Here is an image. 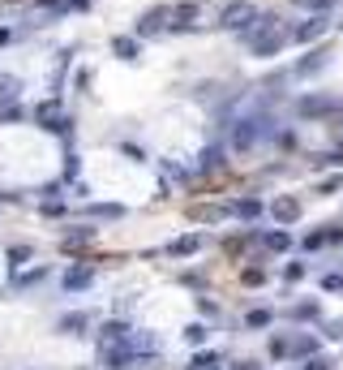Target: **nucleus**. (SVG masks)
I'll use <instances>...</instances> for the list:
<instances>
[{"label":"nucleus","mask_w":343,"mask_h":370,"mask_svg":"<svg viewBox=\"0 0 343 370\" xmlns=\"http://www.w3.org/2000/svg\"><path fill=\"white\" fill-rule=\"evenodd\" d=\"M30 5H47V9H56V5H60V0H30Z\"/></svg>","instance_id":"nucleus-34"},{"label":"nucleus","mask_w":343,"mask_h":370,"mask_svg":"<svg viewBox=\"0 0 343 370\" xmlns=\"http://www.w3.org/2000/svg\"><path fill=\"white\" fill-rule=\"evenodd\" d=\"M129 336H134V332H129L125 323H103V327H99V345L112 349V345H125Z\"/></svg>","instance_id":"nucleus-14"},{"label":"nucleus","mask_w":343,"mask_h":370,"mask_svg":"<svg viewBox=\"0 0 343 370\" xmlns=\"http://www.w3.org/2000/svg\"><path fill=\"white\" fill-rule=\"evenodd\" d=\"M30 117H35V125H43V130H52V134H69L73 130V117H60V100H43Z\"/></svg>","instance_id":"nucleus-5"},{"label":"nucleus","mask_w":343,"mask_h":370,"mask_svg":"<svg viewBox=\"0 0 343 370\" xmlns=\"http://www.w3.org/2000/svg\"><path fill=\"white\" fill-rule=\"evenodd\" d=\"M244 323H249V327H266V323H270V310H253Z\"/></svg>","instance_id":"nucleus-23"},{"label":"nucleus","mask_w":343,"mask_h":370,"mask_svg":"<svg viewBox=\"0 0 343 370\" xmlns=\"http://www.w3.org/2000/svg\"><path fill=\"white\" fill-rule=\"evenodd\" d=\"M283 276H288V280H301V276H305V267H301V263H288Z\"/></svg>","instance_id":"nucleus-29"},{"label":"nucleus","mask_w":343,"mask_h":370,"mask_svg":"<svg viewBox=\"0 0 343 370\" xmlns=\"http://www.w3.org/2000/svg\"><path fill=\"white\" fill-rule=\"evenodd\" d=\"M198 18H202V5H198V0H181V5H172L168 35H189V30H198Z\"/></svg>","instance_id":"nucleus-6"},{"label":"nucleus","mask_w":343,"mask_h":370,"mask_svg":"<svg viewBox=\"0 0 343 370\" xmlns=\"http://www.w3.org/2000/svg\"><path fill=\"white\" fill-rule=\"evenodd\" d=\"M326 30H331V18H326V13H309V18L292 30V39L296 43H314V39H322Z\"/></svg>","instance_id":"nucleus-7"},{"label":"nucleus","mask_w":343,"mask_h":370,"mask_svg":"<svg viewBox=\"0 0 343 370\" xmlns=\"http://www.w3.org/2000/svg\"><path fill=\"white\" fill-rule=\"evenodd\" d=\"M193 370H219V358H215V353H206V358L193 362Z\"/></svg>","instance_id":"nucleus-24"},{"label":"nucleus","mask_w":343,"mask_h":370,"mask_svg":"<svg viewBox=\"0 0 343 370\" xmlns=\"http://www.w3.org/2000/svg\"><path fill=\"white\" fill-rule=\"evenodd\" d=\"M90 284H94V267L77 263V267L64 271V293H81V288H90Z\"/></svg>","instance_id":"nucleus-9"},{"label":"nucleus","mask_w":343,"mask_h":370,"mask_svg":"<svg viewBox=\"0 0 343 370\" xmlns=\"http://www.w3.org/2000/svg\"><path fill=\"white\" fill-rule=\"evenodd\" d=\"M270 216H275V224H296V220H301V203L283 194V198L270 203Z\"/></svg>","instance_id":"nucleus-10"},{"label":"nucleus","mask_w":343,"mask_h":370,"mask_svg":"<svg viewBox=\"0 0 343 370\" xmlns=\"http://www.w3.org/2000/svg\"><path fill=\"white\" fill-rule=\"evenodd\" d=\"M90 237H94V229H77V233H69V237H64V250H77V246H86Z\"/></svg>","instance_id":"nucleus-18"},{"label":"nucleus","mask_w":343,"mask_h":370,"mask_svg":"<svg viewBox=\"0 0 343 370\" xmlns=\"http://www.w3.org/2000/svg\"><path fill=\"white\" fill-rule=\"evenodd\" d=\"M296 112L309 121H318V117H335V112H343V100L339 95H301L296 100Z\"/></svg>","instance_id":"nucleus-4"},{"label":"nucleus","mask_w":343,"mask_h":370,"mask_svg":"<svg viewBox=\"0 0 343 370\" xmlns=\"http://www.w3.org/2000/svg\"><path fill=\"white\" fill-rule=\"evenodd\" d=\"M168 22H172V5H151V9H146L142 18L134 22V35H142V39L168 35Z\"/></svg>","instance_id":"nucleus-3"},{"label":"nucleus","mask_w":343,"mask_h":370,"mask_svg":"<svg viewBox=\"0 0 343 370\" xmlns=\"http://www.w3.org/2000/svg\"><path fill=\"white\" fill-rule=\"evenodd\" d=\"M296 319H318V305H296Z\"/></svg>","instance_id":"nucleus-31"},{"label":"nucleus","mask_w":343,"mask_h":370,"mask_svg":"<svg viewBox=\"0 0 343 370\" xmlns=\"http://www.w3.org/2000/svg\"><path fill=\"white\" fill-rule=\"evenodd\" d=\"M219 164H223V151L210 147V151H202V164H198V168H202V172H215Z\"/></svg>","instance_id":"nucleus-16"},{"label":"nucleus","mask_w":343,"mask_h":370,"mask_svg":"<svg viewBox=\"0 0 343 370\" xmlns=\"http://www.w3.org/2000/svg\"><path fill=\"white\" fill-rule=\"evenodd\" d=\"M322 288H331V293H339V288H343V276H326V280H322Z\"/></svg>","instance_id":"nucleus-28"},{"label":"nucleus","mask_w":343,"mask_h":370,"mask_svg":"<svg viewBox=\"0 0 343 370\" xmlns=\"http://www.w3.org/2000/svg\"><path fill=\"white\" fill-rule=\"evenodd\" d=\"M18 117H22L18 104H5V108H0V125H9V121H18Z\"/></svg>","instance_id":"nucleus-22"},{"label":"nucleus","mask_w":343,"mask_h":370,"mask_svg":"<svg viewBox=\"0 0 343 370\" xmlns=\"http://www.w3.org/2000/svg\"><path fill=\"white\" fill-rule=\"evenodd\" d=\"M47 276V267H35V271H22V276H18V288H26V284H39Z\"/></svg>","instance_id":"nucleus-21"},{"label":"nucleus","mask_w":343,"mask_h":370,"mask_svg":"<svg viewBox=\"0 0 343 370\" xmlns=\"http://www.w3.org/2000/svg\"><path fill=\"white\" fill-rule=\"evenodd\" d=\"M288 39H292V35L279 26V18H270V13H266V18L257 22V26L249 30V35H244V47H249L253 56H279Z\"/></svg>","instance_id":"nucleus-1"},{"label":"nucleus","mask_w":343,"mask_h":370,"mask_svg":"<svg viewBox=\"0 0 343 370\" xmlns=\"http://www.w3.org/2000/svg\"><path fill=\"white\" fill-rule=\"evenodd\" d=\"M90 211H94V216H103V220H120V216H125V207H116V203H94Z\"/></svg>","instance_id":"nucleus-17"},{"label":"nucleus","mask_w":343,"mask_h":370,"mask_svg":"<svg viewBox=\"0 0 343 370\" xmlns=\"http://www.w3.org/2000/svg\"><path fill=\"white\" fill-rule=\"evenodd\" d=\"M9 39H13V30H9V26H0V47H5Z\"/></svg>","instance_id":"nucleus-33"},{"label":"nucleus","mask_w":343,"mask_h":370,"mask_svg":"<svg viewBox=\"0 0 343 370\" xmlns=\"http://www.w3.org/2000/svg\"><path fill=\"white\" fill-rule=\"evenodd\" d=\"M326 65H331V52H326V47H314V52H309L301 65H296V73L301 78H309V73H322Z\"/></svg>","instance_id":"nucleus-12"},{"label":"nucleus","mask_w":343,"mask_h":370,"mask_svg":"<svg viewBox=\"0 0 343 370\" xmlns=\"http://www.w3.org/2000/svg\"><path fill=\"white\" fill-rule=\"evenodd\" d=\"M296 5H301V9H309V13H331V9L339 5V0H296Z\"/></svg>","instance_id":"nucleus-19"},{"label":"nucleus","mask_w":343,"mask_h":370,"mask_svg":"<svg viewBox=\"0 0 343 370\" xmlns=\"http://www.w3.org/2000/svg\"><path fill=\"white\" fill-rule=\"evenodd\" d=\"M189 340H193V345L206 340V327H202V323H193V327H189Z\"/></svg>","instance_id":"nucleus-30"},{"label":"nucleus","mask_w":343,"mask_h":370,"mask_svg":"<svg viewBox=\"0 0 343 370\" xmlns=\"http://www.w3.org/2000/svg\"><path fill=\"white\" fill-rule=\"evenodd\" d=\"M318 246H326V233H309L305 237V250H318Z\"/></svg>","instance_id":"nucleus-26"},{"label":"nucleus","mask_w":343,"mask_h":370,"mask_svg":"<svg viewBox=\"0 0 343 370\" xmlns=\"http://www.w3.org/2000/svg\"><path fill=\"white\" fill-rule=\"evenodd\" d=\"M202 250V233H189V237H176L172 246H168V254L172 259H189V254H198Z\"/></svg>","instance_id":"nucleus-13"},{"label":"nucleus","mask_w":343,"mask_h":370,"mask_svg":"<svg viewBox=\"0 0 343 370\" xmlns=\"http://www.w3.org/2000/svg\"><path fill=\"white\" fill-rule=\"evenodd\" d=\"M266 134H270L266 117H244V121H236V125H232V147H236V151H253Z\"/></svg>","instance_id":"nucleus-2"},{"label":"nucleus","mask_w":343,"mask_h":370,"mask_svg":"<svg viewBox=\"0 0 343 370\" xmlns=\"http://www.w3.org/2000/svg\"><path fill=\"white\" fill-rule=\"evenodd\" d=\"M266 246H270V250H288V246H292V237H288L283 229H275V233H266Z\"/></svg>","instance_id":"nucleus-20"},{"label":"nucleus","mask_w":343,"mask_h":370,"mask_svg":"<svg viewBox=\"0 0 343 370\" xmlns=\"http://www.w3.org/2000/svg\"><path fill=\"white\" fill-rule=\"evenodd\" d=\"M81 323H86V319H81V314H69V319H64V323H60V327H64V332H77Z\"/></svg>","instance_id":"nucleus-27"},{"label":"nucleus","mask_w":343,"mask_h":370,"mask_svg":"<svg viewBox=\"0 0 343 370\" xmlns=\"http://www.w3.org/2000/svg\"><path fill=\"white\" fill-rule=\"evenodd\" d=\"M18 91H22V78H13V73H0V108L18 100Z\"/></svg>","instance_id":"nucleus-15"},{"label":"nucleus","mask_w":343,"mask_h":370,"mask_svg":"<svg viewBox=\"0 0 343 370\" xmlns=\"http://www.w3.org/2000/svg\"><path fill=\"white\" fill-rule=\"evenodd\" d=\"M112 56L116 60H129V65H134V60H142V35H112Z\"/></svg>","instance_id":"nucleus-8"},{"label":"nucleus","mask_w":343,"mask_h":370,"mask_svg":"<svg viewBox=\"0 0 343 370\" xmlns=\"http://www.w3.org/2000/svg\"><path fill=\"white\" fill-rule=\"evenodd\" d=\"M305 370H331V362H326V358H314V362H305Z\"/></svg>","instance_id":"nucleus-32"},{"label":"nucleus","mask_w":343,"mask_h":370,"mask_svg":"<svg viewBox=\"0 0 343 370\" xmlns=\"http://www.w3.org/2000/svg\"><path fill=\"white\" fill-rule=\"evenodd\" d=\"M227 211H232L236 220H257V216L266 211V203H262V198H253V194H244V198H236L232 207H227Z\"/></svg>","instance_id":"nucleus-11"},{"label":"nucleus","mask_w":343,"mask_h":370,"mask_svg":"<svg viewBox=\"0 0 343 370\" xmlns=\"http://www.w3.org/2000/svg\"><path fill=\"white\" fill-rule=\"evenodd\" d=\"M22 259H30V250H26V246H13V250H9V267H18Z\"/></svg>","instance_id":"nucleus-25"}]
</instances>
